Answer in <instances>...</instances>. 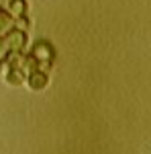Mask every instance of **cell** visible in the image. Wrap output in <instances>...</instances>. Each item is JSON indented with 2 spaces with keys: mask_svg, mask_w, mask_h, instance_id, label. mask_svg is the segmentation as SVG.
Listing matches in <instances>:
<instances>
[{
  "mask_svg": "<svg viewBox=\"0 0 151 154\" xmlns=\"http://www.w3.org/2000/svg\"><path fill=\"white\" fill-rule=\"evenodd\" d=\"M29 56H33V60L37 62V70H43L47 72L51 66H53V60H55V49L51 43H47V41H37L33 49H31V54Z\"/></svg>",
  "mask_w": 151,
  "mask_h": 154,
  "instance_id": "obj_1",
  "label": "cell"
},
{
  "mask_svg": "<svg viewBox=\"0 0 151 154\" xmlns=\"http://www.w3.org/2000/svg\"><path fill=\"white\" fill-rule=\"evenodd\" d=\"M2 39H4L6 51H25L27 48V31H21V29L12 27L10 31H6L2 35Z\"/></svg>",
  "mask_w": 151,
  "mask_h": 154,
  "instance_id": "obj_2",
  "label": "cell"
},
{
  "mask_svg": "<svg viewBox=\"0 0 151 154\" xmlns=\"http://www.w3.org/2000/svg\"><path fill=\"white\" fill-rule=\"evenodd\" d=\"M27 82H29V86L33 91H43L47 86V82H49V76L43 70H33L27 74Z\"/></svg>",
  "mask_w": 151,
  "mask_h": 154,
  "instance_id": "obj_3",
  "label": "cell"
},
{
  "mask_svg": "<svg viewBox=\"0 0 151 154\" xmlns=\"http://www.w3.org/2000/svg\"><path fill=\"white\" fill-rule=\"evenodd\" d=\"M6 11H8V14H10L12 19H16V17H25V14H27V11H29L27 0H10Z\"/></svg>",
  "mask_w": 151,
  "mask_h": 154,
  "instance_id": "obj_4",
  "label": "cell"
},
{
  "mask_svg": "<svg viewBox=\"0 0 151 154\" xmlns=\"http://www.w3.org/2000/svg\"><path fill=\"white\" fill-rule=\"evenodd\" d=\"M4 78H6V82H8V84H12V86H19V84H23L25 80H27V72L21 70V68H12V70L8 72Z\"/></svg>",
  "mask_w": 151,
  "mask_h": 154,
  "instance_id": "obj_5",
  "label": "cell"
},
{
  "mask_svg": "<svg viewBox=\"0 0 151 154\" xmlns=\"http://www.w3.org/2000/svg\"><path fill=\"white\" fill-rule=\"evenodd\" d=\"M12 23H14V19L8 14V11H0V35H4L6 31H10Z\"/></svg>",
  "mask_w": 151,
  "mask_h": 154,
  "instance_id": "obj_6",
  "label": "cell"
},
{
  "mask_svg": "<svg viewBox=\"0 0 151 154\" xmlns=\"http://www.w3.org/2000/svg\"><path fill=\"white\" fill-rule=\"evenodd\" d=\"M29 25H31V21H29V17L25 14V17H16L14 23H12V27H14V29H21V31H27Z\"/></svg>",
  "mask_w": 151,
  "mask_h": 154,
  "instance_id": "obj_7",
  "label": "cell"
},
{
  "mask_svg": "<svg viewBox=\"0 0 151 154\" xmlns=\"http://www.w3.org/2000/svg\"><path fill=\"white\" fill-rule=\"evenodd\" d=\"M10 70H12V68H10V64H8V60L0 58V76H6Z\"/></svg>",
  "mask_w": 151,
  "mask_h": 154,
  "instance_id": "obj_8",
  "label": "cell"
},
{
  "mask_svg": "<svg viewBox=\"0 0 151 154\" xmlns=\"http://www.w3.org/2000/svg\"><path fill=\"white\" fill-rule=\"evenodd\" d=\"M6 56V45H4V39H2V35H0V58H4Z\"/></svg>",
  "mask_w": 151,
  "mask_h": 154,
  "instance_id": "obj_9",
  "label": "cell"
},
{
  "mask_svg": "<svg viewBox=\"0 0 151 154\" xmlns=\"http://www.w3.org/2000/svg\"><path fill=\"white\" fill-rule=\"evenodd\" d=\"M0 11H2V6H0Z\"/></svg>",
  "mask_w": 151,
  "mask_h": 154,
  "instance_id": "obj_10",
  "label": "cell"
}]
</instances>
